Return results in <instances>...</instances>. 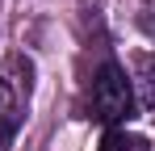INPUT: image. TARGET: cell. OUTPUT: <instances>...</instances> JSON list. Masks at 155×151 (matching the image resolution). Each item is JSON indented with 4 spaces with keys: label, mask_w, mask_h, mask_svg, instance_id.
<instances>
[{
    "label": "cell",
    "mask_w": 155,
    "mask_h": 151,
    "mask_svg": "<svg viewBox=\"0 0 155 151\" xmlns=\"http://www.w3.org/2000/svg\"><path fill=\"white\" fill-rule=\"evenodd\" d=\"M88 113L105 126H122L134 118V88H130L122 63H101V72L92 76V88H88Z\"/></svg>",
    "instance_id": "1"
},
{
    "label": "cell",
    "mask_w": 155,
    "mask_h": 151,
    "mask_svg": "<svg viewBox=\"0 0 155 151\" xmlns=\"http://www.w3.org/2000/svg\"><path fill=\"white\" fill-rule=\"evenodd\" d=\"M17 126H21V101H17V92L8 88V80L0 76V151L13 147Z\"/></svg>",
    "instance_id": "2"
},
{
    "label": "cell",
    "mask_w": 155,
    "mask_h": 151,
    "mask_svg": "<svg viewBox=\"0 0 155 151\" xmlns=\"http://www.w3.org/2000/svg\"><path fill=\"white\" fill-rule=\"evenodd\" d=\"M138 105L155 109V55H147L138 63Z\"/></svg>",
    "instance_id": "3"
},
{
    "label": "cell",
    "mask_w": 155,
    "mask_h": 151,
    "mask_svg": "<svg viewBox=\"0 0 155 151\" xmlns=\"http://www.w3.org/2000/svg\"><path fill=\"white\" fill-rule=\"evenodd\" d=\"M97 151H151V147H147V139H134L126 130H105V139H101Z\"/></svg>",
    "instance_id": "4"
}]
</instances>
